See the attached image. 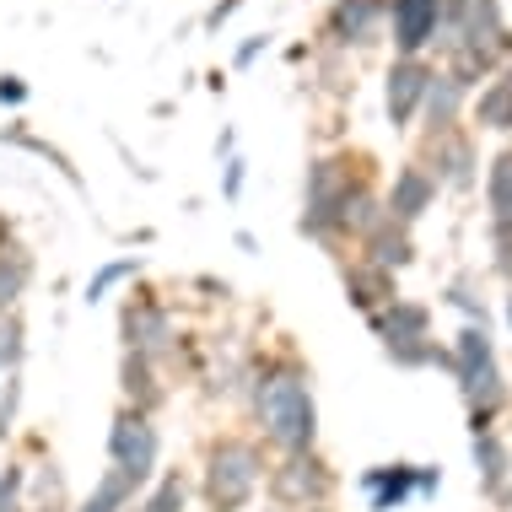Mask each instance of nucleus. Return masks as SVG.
Wrapping results in <instances>:
<instances>
[{
	"instance_id": "2f4dec72",
	"label": "nucleus",
	"mask_w": 512,
	"mask_h": 512,
	"mask_svg": "<svg viewBox=\"0 0 512 512\" xmlns=\"http://www.w3.org/2000/svg\"><path fill=\"white\" fill-rule=\"evenodd\" d=\"M27 507H65V475L60 464H27Z\"/></svg>"
},
{
	"instance_id": "f8f14e48",
	"label": "nucleus",
	"mask_w": 512,
	"mask_h": 512,
	"mask_svg": "<svg viewBox=\"0 0 512 512\" xmlns=\"http://www.w3.org/2000/svg\"><path fill=\"white\" fill-rule=\"evenodd\" d=\"M426 81H432V60H394L389 76H383V114H389V130H410L415 114H421Z\"/></svg>"
},
{
	"instance_id": "cd10ccee",
	"label": "nucleus",
	"mask_w": 512,
	"mask_h": 512,
	"mask_svg": "<svg viewBox=\"0 0 512 512\" xmlns=\"http://www.w3.org/2000/svg\"><path fill=\"white\" fill-rule=\"evenodd\" d=\"M135 512H189V475L184 469H162L146 480V491L135 496Z\"/></svg>"
},
{
	"instance_id": "f3484780",
	"label": "nucleus",
	"mask_w": 512,
	"mask_h": 512,
	"mask_svg": "<svg viewBox=\"0 0 512 512\" xmlns=\"http://www.w3.org/2000/svg\"><path fill=\"white\" fill-rule=\"evenodd\" d=\"M362 496H367V512H399L405 502H415V464L410 459H394V464H372L362 469Z\"/></svg>"
},
{
	"instance_id": "4468645a",
	"label": "nucleus",
	"mask_w": 512,
	"mask_h": 512,
	"mask_svg": "<svg viewBox=\"0 0 512 512\" xmlns=\"http://www.w3.org/2000/svg\"><path fill=\"white\" fill-rule=\"evenodd\" d=\"M119 394H124V405H130L135 415H157L173 399V389L162 383V362L135 356V351L119 356Z\"/></svg>"
},
{
	"instance_id": "2eb2a0df",
	"label": "nucleus",
	"mask_w": 512,
	"mask_h": 512,
	"mask_svg": "<svg viewBox=\"0 0 512 512\" xmlns=\"http://www.w3.org/2000/svg\"><path fill=\"white\" fill-rule=\"evenodd\" d=\"M415 254H421V248H415V227H405V221H394V216H383L378 227L356 243V259H367V265H378V270H389V275L410 270Z\"/></svg>"
},
{
	"instance_id": "9b49d317",
	"label": "nucleus",
	"mask_w": 512,
	"mask_h": 512,
	"mask_svg": "<svg viewBox=\"0 0 512 512\" xmlns=\"http://www.w3.org/2000/svg\"><path fill=\"white\" fill-rule=\"evenodd\" d=\"M459 399H464V415H469V437L496 432V421L512 410V378H507V367L496 362L486 372H475L469 383H459Z\"/></svg>"
},
{
	"instance_id": "58836bf2",
	"label": "nucleus",
	"mask_w": 512,
	"mask_h": 512,
	"mask_svg": "<svg viewBox=\"0 0 512 512\" xmlns=\"http://www.w3.org/2000/svg\"><path fill=\"white\" fill-rule=\"evenodd\" d=\"M442 491V469L437 464H415V496H437Z\"/></svg>"
},
{
	"instance_id": "37998d69",
	"label": "nucleus",
	"mask_w": 512,
	"mask_h": 512,
	"mask_svg": "<svg viewBox=\"0 0 512 512\" xmlns=\"http://www.w3.org/2000/svg\"><path fill=\"white\" fill-rule=\"evenodd\" d=\"M502 318H507V335H512V286H507V297H502Z\"/></svg>"
},
{
	"instance_id": "20e7f679",
	"label": "nucleus",
	"mask_w": 512,
	"mask_h": 512,
	"mask_svg": "<svg viewBox=\"0 0 512 512\" xmlns=\"http://www.w3.org/2000/svg\"><path fill=\"white\" fill-rule=\"evenodd\" d=\"M340 491V475L324 453H292V459H275L270 475H265V496L275 512H313V507H329Z\"/></svg>"
},
{
	"instance_id": "49530a36",
	"label": "nucleus",
	"mask_w": 512,
	"mask_h": 512,
	"mask_svg": "<svg viewBox=\"0 0 512 512\" xmlns=\"http://www.w3.org/2000/svg\"><path fill=\"white\" fill-rule=\"evenodd\" d=\"M270 512H275V507H270ZM313 512H329V507H313Z\"/></svg>"
},
{
	"instance_id": "393cba45",
	"label": "nucleus",
	"mask_w": 512,
	"mask_h": 512,
	"mask_svg": "<svg viewBox=\"0 0 512 512\" xmlns=\"http://www.w3.org/2000/svg\"><path fill=\"white\" fill-rule=\"evenodd\" d=\"M141 491H146V486H141V480H130L124 469H103V475L92 480V491L81 496L71 512H130Z\"/></svg>"
},
{
	"instance_id": "bb28decb",
	"label": "nucleus",
	"mask_w": 512,
	"mask_h": 512,
	"mask_svg": "<svg viewBox=\"0 0 512 512\" xmlns=\"http://www.w3.org/2000/svg\"><path fill=\"white\" fill-rule=\"evenodd\" d=\"M383 216H389V211H383L378 184H362L351 200H345V211H340V243H345V248H351V243H362V238H367L372 227H378Z\"/></svg>"
},
{
	"instance_id": "e433bc0d",
	"label": "nucleus",
	"mask_w": 512,
	"mask_h": 512,
	"mask_svg": "<svg viewBox=\"0 0 512 512\" xmlns=\"http://www.w3.org/2000/svg\"><path fill=\"white\" fill-rule=\"evenodd\" d=\"M259 54H270V33H254V38H243V44L232 49V71H248V65L259 60Z\"/></svg>"
},
{
	"instance_id": "423d86ee",
	"label": "nucleus",
	"mask_w": 512,
	"mask_h": 512,
	"mask_svg": "<svg viewBox=\"0 0 512 512\" xmlns=\"http://www.w3.org/2000/svg\"><path fill=\"white\" fill-rule=\"evenodd\" d=\"M162 464V432L151 415H135L130 405H119V415L108 421V469H124L130 480H146L157 475Z\"/></svg>"
},
{
	"instance_id": "c9c22d12",
	"label": "nucleus",
	"mask_w": 512,
	"mask_h": 512,
	"mask_svg": "<svg viewBox=\"0 0 512 512\" xmlns=\"http://www.w3.org/2000/svg\"><path fill=\"white\" fill-rule=\"evenodd\" d=\"M243 184H248V162L227 157L221 162V200H243Z\"/></svg>"
},
{
	"instance_id": "79ce46f5",
	"label": "nucleus",
	"mask_w": 512,
	"mask_h": 512,
	"mask_svg": "<svg viewBox=\"0 0 512 512\" xmlns=\"http://www.w3.org/2000/svg\"><path fill=\"white\" fill-rule=\"evenodd\" d=\"M232 243H238L243 254H259V238H254V232H232Z\"/></svg>"
},
{
	"instance_id": "c03bdc74",
	"label": "nucleus",
	"mask_w": 512,
	"mask_h": 512,
	"mask_svg": "<svg viewBox=\"0 0 512 512\" xmlns=\"http://www.w3.org/2000/svg\"><path fill=\"white\" fill-rule=\"evenodd\" d=\"M496 81H507V87H512V60L502 65V71H496Z\"/></svg>"
},
{
	"instance_id": "a211bd4d",
	"label": "nucleus",
	"mask_w": 512,
	"mask_h": 512,
	"mask_svg": "<svg viewBox=\"0 0 512 512\" xmlns=\"http://www.w3.org/2000/svg\"><path fill=\"white\" fill-rule=\"evenodd\" d=\"M340 281H345V302H351L362 318L378 313V308H389V302L399 297V275L367 265V259H345V265H340Z\"/></svg>"
},
{
	"instance_id": "5701e85b",
	"label": "nucleus",
	"mask_w": 512,
	"mask_h": 512,
	"mask_svg": "<svg viewBox=\"0 0 512 512\" xmlns=\"http://www.w3.org/2000/svg\"><path fill=\"white\" fill-rule=\"evenodd\" d=\"M33 248L27 243H11L6 238V227H0V313H11V308H22V297H27V286H33Z\"/></svg>"
},
{
	"instance_id": "6ab92c4d",
	"label": "nucleus",
	"mask_w": 512,
	"mask_h": 512,
	"mask_svg": "<svg viewBox=\"0 0 512 512\" xmlns=\"http://www.w3.org/2000/svg\"><path fill=\"white\" fill-rule=\"evenodd\" d=\"M367 329L383 345H389V340H426V335H437V329H432V308H426L421 297H405V292H399L389 308L367 313Z\"/></svg>"
},
{
	"instance_id": "0eeeda50",
	"label": "nucleus",
	"mask_w": 512,
	"mask_h": 512,
	"mask_svg": "<svg viewBox=\"0 0 512 512\" xmlns=\"http://www.w3.org/2000/svg\"><path fill=\"white\" fill-rule=\"evenodd\" d=\"M415 162H421V168L432 173V184L448 189V195H469V189L480 184V146H475V130H469V124L421 141V157Z\"/></svg>"
},
{
	"instance_id": "39448f33",
	"label": "nucleus",
	"mask_w": 512,
	"mask_h": 512,
	"mask_svg": "<svg viewBox=\"0 0 512 512\" xmlns=\"http://www.w3.org/2000/svg\"><path fill=\"white\" fill-rule=\"evenodd\" d=\"M178 324H173V308L162 302L151 286H130L119 302V345L135 356H151V362H168L178 356Z\"/></svg>"
},
{
	"instance_id": "1a4fd4ad",
	"label": "nucleus",
	"mask_w": 512,
	"mask_h": 512,
	"mask_svg": "<svg viewBox=\"0 0 512 512\" xmlns=\"http://www.w3.org/2000/svg\"><path fill=\"white\" fill-rule=\"evenodd\" d=\"M389 27L394 60H426L437 49V27H442V0H389L383 11Z\"/></svg>"
},
{
	"instance_id": "72a5a7b5",
	"label": "nucleus",
	"mask_w": 512,
	"mask_h": 512,
	"mask_svg": "<svg viewBox=\"0 0 512 512\" xmlns=\"http://www.w3.org/2000/svg\"><path fill=\"white\" fill-rule=\"evenodd\" d=\"M0 512H27V459L0 464Z\"/></svg>"
},
{
	"instance_id": "b1692460",
	"label": "nucleus",
	"mask_w": 512,
	"mask_h": 512,
	"mask_svg": "<svg viewBox=\"0 0 512 512\" xmlns=\"http://www.w3.org/2000/svg\"><path fill=\"white\" fill-rule=\"evenodd\" d=\"M0 146H17V151H33L38 162H49V168H54V173L65 178V184L76 189V195H81V189H87V184H81V168H76V162L65 157V151L54 146V141H44V135H33V130H27V124H0Z\"/></svg>"
},
{
	"instance_id": "c756f323",
	"label": "nucleus",
	"mask_w": 512,
	"mask_h": 512,
	"mask_svg": "<svg viewBox=\"0 0 512 512\" xmlns=\"http://www.w3.org/2000/svg\"><path fill=\"white\" fill-rule=\"evenodd\" d=\"M383 356H389L399 372H426V367L448 372V345H442L437 335H426V340H389V345H383Z\"/></svg>"
},
{
	"instance_id": "f257e3e1",
	"label": "nucleus",
	"mask_w": 512,
	"mask_h": 512,
	"mask_svg": "<svg viewBox=\"0 0 512 512\" xmlns=\"http://www.w3.org/2000/svg\"><path fill=\"white\" fill-rule=\"evenodd\" d=\"M248 415H254V442L270 448L275 459L318 448V399H313V372L302 367V356L281 351L248 367Z\"/></svg>"
},
{
	"instance_id": "7ed1b4c3",
	"label": "nucleus",
	"mask_w": 512,
	"mask_h": 512,
	"mask_svg": "<svg viewBox=\"0 0 512 512\" xmlns=\"http://www.w3.org/2000/svg\"><path fill=\"white\" fill-rule=\"evenodd\" d=\"M265 475H270V459L254 437H211L205 442V459H200V496L211 512H243L265 491Z\"/></svg>"
},
{
	"instance_id": "a18cd8bd",
	"label": "nucleus",
	"mask_w": 512,
	"mask_h": 512,
	"mask_svg": "<svg viewBox=\"0 0 512 512\" xmlns=\"http://www.w3.org/2000/svg\"><path fill=\"white\" fill-rule=\"evenodd\" d=\"M27 512H71V507H27Z\"/></svg>"
},
{
	"instance_id": "ddd939ff",
	"label": "nucleus",
	"mask_w": 512,
	"mask_h": 512,
	"mask_svg": "<svg viewBox=\"0 0 512 512\" xmlns=\"http://www.w3.org/2000/svg\"><path fill=\"white\" fill-rule=\"evenodd\" d=\"M469 114V92L453 81L442 65H432V81H426V98H421V114H415V124L426 130V141L432 135H448V130H459Z\"/></svg>"
},
{
	"instance_id": "dca6fc26",
	"label": "nucleus",
	"mask_w": 512,
	"mask_h": 512,
	"mask_svg": "<svg viewBox=\"0 0 512 512\" xmlns=\"http://www.w3.org/2000/svg\"><path fill=\"white\" fill-rule=\"evenodd\" d=\"M437 195L442 189L432 184V173H426L421 162H405V168L394 173V184L383 189V211H389L394 221H405V227H415V221L437 205Z\"/></svg>"
},
{
	"instance_id": "9d476101",
	"label": "nucleus",
	"mask_w": 512,
	"mask_h": 512,
	"mask_svg": "<svg viewBox=\"0 0 512 512\" xmlns=\"http://www.w3.org/2000/svg\"><path fill=\"white\" fill-rule=\"evenodd\" d=\"M496 33H507L502 0H442V27H437L432 54H448L459 44H480V38H496Z\"/></svg>"
},
{
	"instance_id": "7c9ffc66",
	"label": "nucleus",
	"mask_w": 512,
	"mask_h": 512,
	"mask_svg": "<svg viewBox=\"0 0 512 512\" xmlns=\"http://www.w3.org/2000/svg\"><path fill=\"white\" fill-rule=\"evenodd\" d=\"M442 302H448L453 313H464V324H480V329H491V302L480 297V275L459 270L448 286H442Z\"/></svg>"
},
{
	"instance_id": "ea45409f",
	"label": "nucleus",
	"mask_w": 512,
	"mask_h": 512,
	"mask_svg": "<svg viewBox=\"0 0 512 512\" xmlns=\"http://www.w3.org/2000/svg\"><path fill=\"white\" fill-rule=\"evenodd\" d=\"M238 6H243V0H216V6L205 11V33H221V22L238 17Z\"/></svg>"
},
{
	"instance_id": "c85d7f7f",
	"label": "nucleus",
	"mask_w": 512,
	"mask_h": 512,
	"mask_svg": "<svg viewBox=\"0 0 512 512\" xmlns=\"http://www.w3.org/2000/svg\"><path fill=\"white\" fill-rule=\"evenodd\" d=\"M141 270H146V259H141V254L103 259V265L87 275V292H81V302H103V297H114L124 281H141Z\"/></svg>"
},
{
	"instance_id": "a19ab883",
	"label": "nucleus",
	"mask_w": 512,
	"mask_h": 512,
	"mask_svg": "<svg viewBox=\"0 0 512 512\" xmlns=\"http://www.w3.org/2000/svg\"><path fill=\"white\" fill-rule=\"evenodd\" d=\"M227 157H238V130H232V124L216 135V162H227Z\"/></svg>"
},
{
	"instance_id": "aec40b11",
	"label": "nucleus",
	"mask_w": 512,
	"mask_h": 512,
	"mask_svg": "<svg viewBox=\"0 0 512 512\" xmlns=\"http://www.w3.org/2000/svg\"><path fill=\"white\" fill-rule=\"evenodd\" d=\"M486 227L496 248L512 243V146H502L486 162Z\"/></svg>"
},
{
	"instance_id": "473e14b6",
	"label": "nucleus",
	"mask_w": 512,
	"mask_h": 512,
	"mask_svg": "<svg viewBox=\"0 0 512 512\" xmlns=\"http://www.w3.org/2000/svg\"><path fill=\"white\" fill-rule=\"evenodd\" d=\"M22 362H27V318L22 308H11V313H0V378L22 372Z\"/></svg>"
},
{
	"instance_id": "4c0bfd02",
	"label": "nucleus",
	"mask_w": 512,
	"mask_h": 512,
	"mask_svg": "<svg viewBox=\"0 0 512 512\" xmlns=\"http://www.w3.org/2000/svg\"><path fill=\"white\" fill-rule=\"evenodd\" d=\"M22 103H27V81L6 71L0 76V108H22Z\"/></svg>"
},
{
	"instance_id": "4be33fe9",
	"label": "nucleus",
	"mask_w": 512,
	"mask_h": 512,
	"mask_svg": "<svg viewBox=\"0 0 512 512\" xmlns=\"http://www.w3.org/2000/svg\"><path fill=\"white\" fill-rule=\"evenodd\" d=\"M496 362H502V356H496V335H491V329L464 324L459 335L448 340V372H453V383H469L475 372H486Z\"/></svg>"
},
{
	"instance_id": "a878e982",
	"label": "nucleus",
	"mask_w": 512,
	"mask_h": 512,
	"mask_svg": "<svg viewBox=\"0 0 512 512\" xmlns=\"http://www.w3.org/2000/svg\"><path fill=\"white\" fill-rule=\"evenodd\" d=\"M469 119H475V130L512 135V87H507V81L491 76L480 92H469Z\"/></svg>"
},
{
	"instance_id": "6e6552de",
	"label": "nucleus",
	"mask_w": 512,
	"mask_h": 512,
	"mask_svg": "<svg viewBox=\"0 0 512 512\" xmlns=\"http://www.w3.org/2000/svg\"><path fill=\"white\" fill-rule=\"evenodd\" d=\"M383 11H389V0H329L318 38H324L329 54L372 49V44H378V33H383Z\"/></svg>"
},
{
	"instance_id": "412c9836",
	"label": "nucleus",
	"mask_w": 512,
	"mask_h": 512,
	"mask_svg": "<svg viewBox=\"0 0 512 512\" xmlns=\"http://www.w3.org/2000/svg\"><path fill=\"white\" fill-rule=\"evenodd\" d=\"M469 459H475L480 496L496 502V496L512 486V442L502 432H480V437H469Z\"/></svg>"
},
{
	"instance_id": "f03ea898",
	"label": "nucleus",
	"mask_w": 512,
	"mask_h": 512,
	"mask_svg": "<svg viewBox=\"0 0 512 512\" xmlns=\"http://www.w3.org/2000/svg\"><path fill=\"white\" fill-rule=\"evenodd\" d=\"M362 184H372V157L367 151H324V157L308 162V178H302V216L297 232L313 243H324L329 254H345L340 243V211L345 200Z\"/></svg>"
},
{
	"instance_id": "f704fd0d",
	"label": "nucleus",
	"mask_w": 512,
	"mask_h": 512,
	"mask_svg": "<svg viewBox=\"0 0 512 512\" xmlns=\"http://www.w3.org/2000/svg\"><path fill=\"white\" fill-rule=\"evenodd\" d=\"M17 410H22V372L0 378V442L17 432Z\"/></svg>"
}]
</instances>
